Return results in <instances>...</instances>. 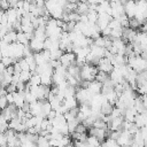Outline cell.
<instances>
[{
  "label": "cell",
  "instance_id": "11",
  "mask_svg": "<svg viewBox=\"0 0 147 147\" xmlns=\"http://www.w3.org/2000/svg\"><path fill=\"white\" fill-rule=\"evenodd\" d=\"M30 47L31 49L33 51V53H37V52H41L44 49V40H40L36 37H32L31 40H30Z\"/></svg>",
  "mask_w": 147,
  "mask_h": 147
},
{
  "label": "cell",
  "instance_id": "23",
  "mask_svg": "<svg viewBox=\"0 0 147 147\" xmlns=\"http://www.w3.org/2000/svg\"><path fill=\"white\" fill-rule=\"evenodd\" d=\"M108 78H109V74H107V72H105V71H101V70H99V72H98L96 76H95V79H96L98 82H100V83H105Z\"/></svg>",
  "mask_w": 147,
  "mask_h": 147
},
{
  "label": "cell",
  "instance_id": "24",
  "mask_svg": "<svg viewBox=\"0 0 147 147\" xmlns=\"http://www.w3.org/2000/svg\"><path fill=\"white\" fill-rule=\"evenodd\" d=\"M79 123H80V122L78 121L77 117L74 118V119H71V121H68V126H69V131H70V133H74V132L76 131V127L78 126Z\"/></svg>",
  "mask_w": 147,
  "mask_h": 147
},
{
  "label": "cell",
  "instance_id": "5",
  "mask_svg": "<svg viewBox=\"0 0 147 147\" xmlns=\"http://www.w3.org/2000/svg\"><path fill=\"white\" fill-rule=\"evenodd\" d=\"M76 53L75 52H64L62 54V56L60 57V62L62 65H64L65 68L70 67L71 64H74L76 62Z\"/></svg>",
  "mask_w": 147,
  "mask_h": 147
},
{
  "label": "cell",
  "instance_id": "15",
  "mask_svg": "<svg viewBox=\"0 0 147 147\" xmlns=\"http://www.w3.org/2000/svg\"><path fill=\"white\" fill-rule=\"evenodd\" d=\"M134 123L141 129L144 126H147V113H138Z\"/></svg>",
  "mask_w": 147,
  "mask_h": 147
},
{
  "label": "cell",
  "instance_id": "4",
  "mask_svg": "<svg viewBox=\"0 0 147 147\" xmlns=\"http://www.w3.org/2000/svg\"><path fill=\"white\" fill-rule=\"evenodd\" d=\"M132 140H133V134L129 131V130H122L119 138L117 139L118 145L119 146H127V145H132Z\"/></svg>",
  "mask_w": 147,
  "mask_h": 147
},
{
  "label": "cell",
  "instance_id": "1",
  "mask_svg": "<svg viewBox=\"0 0 147 147\" xmlns=\"http://www.w3.org/2000/svg\"><path fill=\"white\" fill-rule=\"evenodd\" d=\"M127 64L132 67L137 72L147 70V59L142 57L141 55H133L127 57Z\"/></svg>",
  "mask_w": 147,
  "mask_h": 147
},
{
  "label": "cell",
  "instance_id": "17",
  "mask_svg": "<svg viewBox=\"0 0 147 147\" xmlns=\"http://www.w3.org/2000/svg\"><path fill=\"white\" fill-rule=\"evenodd\" d=\"M2 39H3V40H6V41H7V42H9V44L17 41V31H16V30L8 31V32L6 33V36H5Z\"/></svg>",
  "mask_w": 147,
  "mask_h": 147
},
{
  "label": "cell",
  "instance_id": "3",
  "mask_svg": "<svg viewBox=\"0 0 147 147\" xmlns=\"http://www.w3.org/2000/svg\"><path fill=\"white\" fill-rule=\"evenodd\" d=\"M93 94L88 91L87 87H79L76 90V98L78 100L79 103H88L90 100L92 99Z\"/></svg>",
  "mask_w": 147,
  "mask_h": 147
},
{
  "label": "cell",
  "instance_id": "16",
  "mask_svg": "<svg viewBox=\"0 0 147 147\" xmlns=\"http://www.w3.org/2000/svg\"><path fill=\"white\" fill-rule=\"evenodd\" d=\"M88 9H90V3L85 2V1H82V0L77 2V9H76V11L78 14H80V15L87 14L88 13Z\"/></svg>",
  "mask_w": 147,
  "mask_h": 147
},
{
  "label": "cell",
  "instance_id": "31",
  "mask_svg": "<svg viewBox=\"0 0 147 147\" xmlns=\"http://www.w3.org/2000/svg\"><path fill=\"white\" fill-rule=\"evenodd\" d=\"M82 1H85L87 3H95V0H82Z\"/></svg>",
  "mask_w": 147,
  "mask_h": 147
},
{
  "label": "cell",
  "instance_id": "6",
  "mask_svg": "<svg viewBox=\"0 0 147 147\" xmlns=\"http://www.w3.org/2000/svg\"><path fill=\"white\" fill-rule=\"evenodd\" d=\"M98 68H99V70L109 74V72L114 69V64H113V62H111L110 59H108V57L105 56V57L100 59V61H99V63H98Z\"/></svg>",
  "mask_w": 147,
  "mask_h": 147
},
{
  "label": "cell",
  "instance_id": "22",
  "mask_svg": "<svg viewBox=\"0 0 147 147\" xmlns=\"http://www.w3.org/2000/svg\"><path fill=\"white\" fill-rule=\"evenodd\" d=\"M41 84L49 86L51 84H53V75H48V74H41Z\"/></svg>",
  "mask_w": 147,
  "mask_h": 147
},
{
  "label": "cell",
  "instance_id": "19",
  "mask_svg": "<svg viewBox=\"0 0 147 147\" xmlns=\"http://www.w3.org/2000/svg\"><path fill=\"white\" fill-rule=\"evenodd\" d=\"M113 103H110L109 101H106L105 103H102L101 106V113L103 115H110L111 111H113Z\"/></svg>",
  "mask_w": 147,
  "mask_h": 147
},
{
  "label": "cell",
  "instance_id": "26",
  "mask_svg": "<svg viewBox=\"0 0 147 147\" xmlns=\"http://www.w3.org/2000/svg\"><path fill=\"white\" fill-rule=\"evenodd\" d=\"M102 146H118V141L111 137L109 138H106V140L103 142H101Z\"/></svg>",
  "mask_w": 147,
  "mask_h": 147
},
{
  "label": "cell",
  "instance_id": "14",
  "mask_svg": "<svg viewBox=\"0 0 147 147\" xmlns=\"http://www.w3.org/2000/svg\"><path fill=\"white\" fill-rule=\"evenodd\" d=\"M67 108H68V110H70V109H72V108H76V107H78V100H77V98H76V95L75 96H68V98H64V100H63V102H62Z\"/></svg>",
  "mask_w": 147,
  "mask_h": 147
},
{
  "label": "cell",
  "instance_id": "28",
  "mask_svg": "<svg viewBox=\"0 0 147 147\" xmlns=\"http://www.w3.org/2000/svg\"><path fill=\"white\" fill-rule=\"evenodd\" d=\"M140 25H141V22H140L138 18H136V17L130 18V23H129V26H130V28H132V29H137V28H139Z\"/></svg>",
  "mask_w": 147,
  "mask_h": 147
},
{
  "label": "cell",
  "instance_id": "25",
  "mask_svg": "<svg viewBox=\"0 0 147 147\" xmlns=\"http://www.w3.org/2000/svg\"><path fill=\"white\" fill-rule=\"evenodd\" d=\"M37 146H49V138L47 136H40L37 140Z\"/></svg>",
  "mask_w": 147,
  "mask_h": 147
},
{
  "label": "cell",
  "instance_id": "27",
  "mask_svg": "<svg viewBox=\"0 0 147 147\" xmlns=\"http://www.w3.org/2000/svg\"><path fill=\"white\" fill-rule=\"evenodd\" d=\"M18 63H20L22 70H30V64H29V62H28V60H26L25 57L20 59V60H18ZM30 71H31V70H30Z\"/></svg>",
  "mask_w": 147,
  "mask_h": 147
},
{
  "label": "cell",
  "instance_id": "13",
  "mask_svg": "<svg viewBox=\"0 0 147 147\" xmlns=\"http://www.w3.org/2000/svg\"><path fill=\"white\" fill-rule=\"evenodd\" d=\"M6 13H7V16H8V23H10V24H14L17 20L21 18V17L18 16V14H17V8L9 7V8L6 10Z\"/></svg>",
  "mask_w": 147,
  "mask_h": 147
},
{
  "label": "cell",
  "instance_id": "8",
  "mask_svg": "<svg viewBox=\"0 0 147 147\" xmlns=\"http://www.w3.org/2000/svg\"><path fill=\"white\" fill-rule=\"evenodd\" d=\"M124 116H118V117H115V118H111L110 122L108 123V126L110 129V131H114V130H123V125H124Z\"/></svg>",
  "mask_w": 147,
  "mask_h": 147
},
{
  "label": "cell",
  "instance_id": "7",
  "mask_svg": "<svg viewBox=\"0 0 147 147\" xmlns=\"http://www.w3.org/2000/svg\"><path fill=\"white\" fill-rule=\"evenodd\" d=\"M124 9H125V14L129 18H132L136 16L137 13V1L134 0H127L124 3Z\"/></svg>",
  "mask_w": 147,
  "mask_h": 147
},
{
  "label": "cell",
  "instance_id": "30",
  "mask_svg": "<svg viewBox=\"0 0 147 147\" xmlns=\"http://www.w3.org/2000/svg\"><path fill=\"white\" fill-rule=\"evenodd\" d=\"M8 105H9V102H8L7 96H6V95H1V98H0V106H1V108L5 109Z\"/></svg>",
  "mask_w": 147,
  "mask_h": 147
},
{
  "label": "cell",
  "instance_id": "21",
  "mask_svg": "<svg viewBox=\"0 0 147 147\" xmlns=\"http://www.w3.org/2000/svg\"><path fill=\"white\" fill-rule=\"evenodd\" d=\"M29 84L31 85V86H37V85H40L41 84V77H40V75L39 74H32V76H31V78H30V80H29Z\"/></svg>",
  "mask_w": 147,
  "mask_h": 147
},
{
  "label": "cell",
  "instance_id": "12",
  "mask_svg": "<svg viewBox=\"0 0 147 147\" xmlns=\"http://www.w3.org/2000/svg\"><path fill=\"white\" fill-rule=\"evenodd\" d=\"M137 115H138V110L136 109L134 106H132V107H127V108L125 109V113H124V118H125L126 121L134 122Z\"/></svg>",
  "mask_w": 147,
  "mask_h": 147
},
{
  "label": "cell",
  "instance_id": "10",
  "mask_svg": "<svg viewBox=\"0 0 147 147\" xmlns=\"http://www.w3.org/2000/svg\"><path fill=\"white\" fill-rule=\"evenodd\" d=\"M90 134L95 136L98 139H100L101 141L106 139L107 137V129H101V127H95V126H91L90 127Z\"/></svg>",
  "mask_w": 147,
  "mask_h": 147
},
{
  "label": "cell",
  "instance_id": "2",
  "mask_svg": "<svg viewBox=\"0 0 147 147\" xmlns=\"http://www.w3.org/2000/svg\"><path fill=\"white\" fill-rule=\"evenodd\" d=\"M24 46L23 44L15 41L11 42L9 45V52H8V56H11L13 59H15L16 61H18L20 59H22L24 56Z\"/></svg>",
  "mask_w": 147,
  "mask_h": 147
},
{
  "label": "cell",
  "instance_id": "9",
  "mask_svg": "<svg viewBox=\"0 0 147 147\" xmlns=\"http://www.w3.org/2000/svg\"><path fill=\"white\" fill-rule=\"evenodd\" d=\"M86 87L88 88V91H90L93 95H94V94H99V93L102 92V83L98 82L96 79L88 82V84H87Z\"/></svg>",
  "mask_w": 147,
  "mask_h": 147
},
{
  "label": "cell",
  "instance_id": "29",
  "mask_svg": "<svg viewBox=\"0 0 147 147\" xmlns=\"http://www.w3.org/2000/svg\"><path fill=\"white\" fill-rule=\"evenodd\" d=\"M137 91H138V93H139V94H141V95L147 94V83L141 84V85H138Z\"/></svg>",
  "mask_w": 147,
  "mask_h": 147
},
{
  "label": "cell",
  "instance_id": "20",
  "mask_svg": "<svg viewBox=\"0 0 147 147\" xmlns=\"http://www.w3.org/2000/svg\"><path fill=\"white\" fill-rule=\"evenodd\" d=\"M31 76H32V71H30V70H22L21 74H20V79L23 83H29Z\"/></svg>",
  "mask_w": 147,
  "mask_h": 147
},
{
  "label": "cell",
  "instance_id": "18",
  "mask_svg": "<svg viewBox=\"0 0 147 147\" xmlns=\"http://www.w3.org/2000/svg\"><path fill=\"white\" fill-rule=\"evenodd\" d=\"M101 140L100 139H98L95 136H92V134H90L87 138H86V144H87V146H100L101 145Z\"/></svg>",
  "mask_w": 147,
  "mask_h": 147
}]
</instances>
